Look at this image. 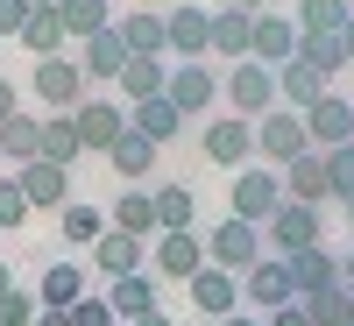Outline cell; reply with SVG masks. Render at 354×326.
I'll return each mask as SVG.
<instances>
[{"label": "cell", "mask_w": 354, "mask_h": 326, "mask_svg": "<svg viewBox=\"0 0 354 326\" xmlns=\"http://www.w3.org/2000/svg\"><path fill=\"white\" fill-rule=\"evenodd\" d=\"M156 156H163V150H156V142H149V135H135V128H128V135H121V142H113V150H106V163H113V170H121V177H128V185H142V177H149V170H156Z\"/></svg>", "instance_id": "f546056e"}, {"label": "cell", "mask_w": 354, "mask_h": 326, "mask_svg": "<svg viewBox=\"0 0 354 326\" xmlns=\"http://www.w3.org/2000/svg\"><path fill=\"white\" fill-rule=\"evenodd\" d=\"M113 28H121L128 57H170V50H163V15H156V8H135V15H121Z\"/></svg>", "instance_id": "83f0119b"}, {"label": "cell", "mask_w": 354, "mask_h": 326, "mask_svg": "<svg viewBox=\"0 0 354 326\" xmlns=\"http://www.w3.org/2000/svg\"><path fill=\"white\" fill-rule=\"evenodd\" d=\"M248 57H255V64H270V71H283L290 64V57H298V21H290V15H255V36H248Z\"/></svg>", "instance_id": "2e32d148"}, {"label": "cell", "mask_w": 354, "mask_h": 326, "mask_svg": "<svg viewBox=\"0 0 354 326\" xmlns=\"http://www.w3.org/2000/svg\"><path fill=\"white\" fill-rule=\"evenodd\" d=\"M128 128H135V135H149L156 150H170V135L185 128V114H177V107L156 93V100H135V107H128Z\"/></svg>", "instance_id": "4316f807"}, {"label": "cell", "mask_w": 354, "mask_h": 326, "mask_svg": "<svg viewBox=\"0 0 354 326\" xmlns=\"http://www.w3.org/2000/svg\"><path fill=\"white\" fill-rule=\"evenodd\" d=\"M163 78H170V57H128V71L113 78V100H156L163 93Z\"/></svg>", "instance_id": "484cf974"}, {"label": "cell", "mask_w": 354, "mask_h": 326, "mask_svg": "<svg viewBox=\"0 0 354 326\" xmlns=\"http://www.w3.org/2000/svg\"><path fill=\"white\" fill-rule=\"evenodd\" d=\"M78 71H85V85H113V78H121L128 71V43H121V28H100V36H85L78 43Z\"/></svg>", "instance_id": "5bb4252c"}, {"label": "cell", "mask_w": 354, "mask_h": 326, "mask_svg": "<svg viewBox=\"0 0 354 326\" xmlns=\"http://www.w3.org/2000/svg\"><path fill=\"white\" fill-rule=\"evenodd\" d=\"M28 93H36L50 114H71L85 100V71H78V57H36V78H28Z\"/></svg>", "instance_id": "9c48e42d"}, {"label": "cell", "mask_w": 354, "mask_h": 326, "mask_svg": "<svg viewBox=\"0 0 354 326\" xmlns=\"http://www.w3.org/2000/svg\"><path fill=\"white\" fill-rule=\"evenodd\" d=\"M326 93H333V78H319V71L305 64V57H290V64L277 71V100H283L290 114H305L312 100H326Z\"/></svg>", "instance_id": "603a6c76"}, {"label": "cell", "mask_w": 354, "mask_h": 326, "mask_svg": "<svg viewBox=\"0 0 354 326\" xmlns=\"http://www.w3.org/2000/svg\"><path fill=\"white\" fill-rule=\"evenodd\" d=\"M347 15H354V0H298V15H290V21H298L305 36H340Z\"/></svg>", "instance_id": "d6a6232c"}, {"label": "cell", "mask_w": 354, "mask_h": 326, "mask_svg": "<svg viewBox=\"0 0 354 326\" xmlns=\"http://www.w3.org/2000/svg\"><path fill=\"white\" fill-rule=\"evenodd\" d=\"M149 270H156L163 284H192V277L205 270V242H198V234H156Z\"/></svg>", "instance_id": "4fadbf2b"}, {"label": "cell", "mask_w": 354, "mask_h": 326, "mask_svg": "<svg viewBox=\"0 0 354 326\" xmlns=\"http://www.w3.org/2000/svg\"><path fill=\"white\" fill-rule=\"evenodd\" d=\"M28 213H36V206L21 199V185H15V177H0V234H8V227H21Z\"/></svg>", "instance_id": "b9f144b4"}, {"label": "cell", "mask_w": 354, "mask_h": 326, "mask_svg": "<svg viewBox=\"0 0 354 326\" xmlns=\"http://www.w3.org/2000/svg\"><path fill=\"white\" fill-rule=\"evenodd\" d=\"M262 326H312L305 305H283V312H262Z\"/></svg>", "instance_id": "ee69618b"}, {"label": "cell", "mask_w": 354, "mask_h": 326, "mask_svg": "<svg viewBox=\"0 0 354 326\" xmlns=\"http://www.w3.org/2000/svg\"><path fill=\"white\" fill-rule=\"evenodd\" d=\"M71 326H121V319H113V305H106V291H85V298L71 305Z\"/></svg>", "instance_id": "60d3db41"}, {"label": "cell", "mask_w": 354, "mask_h": 326, "mask_svg": "<svg viewBox=\"0 0 354 326\" xmlns=\"http://www.w3.org/2000/svg\"><path fill=\"white\" fill-rule=\"evenodd\" d=\"M36 312H43V298H36V291H8V298H0V326H36Z\"/></svg>", "instance_id": "f35d334b"}, {"label": "cell", "mask_w": 354, "mask_h": 326, "mask_svg": "<svg viewBox=\"0 0 354 326\" xmlns=\"http://www.w3.org/2000/svg\"><path fill=\"white\" fill-rule=\"evenodd\" d=\"M28 8H57V0H28Z\"/></svg>", "instance_id": "6f0895ef"}, {"label": "cell", "mask_w": 354, "mask_h": 326, "mask_svg": "<svg viewBox=\"0 0 354 326\" xmlns=\"http://www.w3.org/2000/svg\"><path fill=\"white\" fill-rule=\"evenodd\" d=\"M198 156L213 170H248L255 163V121H241V114H213L198 135Z\"/></svg>", "instance_id": "8992f818"}, {"label": "cell", "mask_w": 354, "mask_h": 326, "mask_svg": "<svg viewBox=\"0 0 354 326\" xmlns=\"http://www.w3.org/2000/svg\"><path fill=\"white\" fill-rule=\"evenodd\" d=\"M85 156V142H78V121H71V114H43V163H78Z\"/></svg>", "instance_id": "1f68e13d"}, {"label": "cell", "mask_w": 354, "mask_h": 326, "mask_svg": "<svg viewBox=\"0 0 354 326\" xmlns=\"http://www.w3.org/2000/svg\"><path fill=\"white\" fill-rule=\"evenodd\" d=\"M15 43H21V50H36V57H64V43H71V36H64V21H57V8H36Z\"/></svg>", "instance_id": "836d02e7"}, {"label": "cell", "mask_w": 354, "mask_h": 326, "mask_svg": "<svg viewBox=\"0 0 354 326\" xmlns=\"http://www.w3.org/2000/svg\"><path fill=\"white\" fill-rule=\"evenodd\" d=\"M298 305H305V319H312V326H340V312H347V291L333 284V291H312V298H298Z\"/></svg>", "instance_id": "74e56055"}, {"label": "cell", "mask_w": 354, "mask_h": 326, "mask_svg": "<svg viewBox=\"0 0 354 326\" xmlns=\"http://www.w3.org/2000/svg\"><path fill=\"white\" fill-rule=\"evenodd\" d=\"M128 326H177V319H170V312L156 305V312H142V319H128Z\"/></svg>", "instance_id": "bcb514c9"}, {"label": "cell", "mask_w": 354, "mask_h": 326, "mask_svg": "<svg viewBox=\"0 0 354 326\" xmlns=\"http://www.w3.org/2000/svg\"><path fill=\"white\" fill-rule=\"evenodd\" d=\"M213 326H262V319H241V312H227V319H213Z\"/></svg>", "instance_id": "f5cc1de1"}, {"label": "cell", "mask_w": 354, "mask_h": 326, "mask_svg": "<svg viewBox=\"0 0 354 326\" xmlns=\"http://www.w3.org/2000/svg\"><path fill=\"white\" fill-rule=\"evenodd\" d=\"M298 57H305L319 78H340L347 71V43L340 36H305V28H298Z\"/></svg>", "instance_id": "d590c367"}, {"label": "cell", "mask_w": 354, "mask_h": 326, "mask_svg": "<svg viewBox=\"0 0 354 326\" xmlns=\"http://www.w3.org/2000/svg\"><path fill=\"white\" fill-rule=\"evenodd\" d=\"M277 177H283V199H298V206H326V199H333V185H326V150L290 156Z\"/></svg>", "instance_id": "d6986e66"}, {"label": "cell", "mask_w": 354, "mask_h": 326, "mask_svg": "<svg viewBox=\"0 0 354 326\" xmlns=\"http://www.w3.org/2000/svg\"><path fill=\"white\" fill-rule=\"evenodd\" d=\"M340 43H347V64H354V15H347V28H340Z\"/></svg>", "instance_id": "816d5d0a"}, {"label": "cell", "mask_w": 354, "mask_h": 326, "mask_svg": "<svg viewBox=\"0 0 354 326\" xmlns=\"http://www.w3.org/2000/svg\"><path fill=\"white\" fill-rule=\"evenodd\" d=\"M227 8H248V15H270L277 0H227Z\"/></svg>", "instance_id": "681fc988"}, {"label": "cell", "mask_w": 354, "mask_h": 326, "mask_svg": "<svg viewBox=\"0 0 354 326\" xmlns=\"http://www.w3.org/2000/svg\"><path fill=\"white\" fill-rule=\"evenodd\" d=\"M15 185H21V199L36 206V213H50V206L64 213V206H71V170H64V163H43V156H36V163L15 170Z\"/></svg>", "instance_id": "9a60e30c"}, {"label": "cell", "mask_w": 354, "mask_h": 326, "mask_svg": "<svg viewBox=\"0 0 354 326\" xmlns=\"http://www.w3.org/2000/svg\"><path fill=\"white\" fill-rule=\"evenodd\" d=\"M248 36H255V15L220 0V8H213V57H220V64H241V57H248Z\"/></svg>", "instance_id": "7402d4cb"}, {"label": "cell", "mask_w": 354, "mask_h": 326, "mask_svg": "<svg viewBox=\"0 0 354 326\" xmlns=\"http://www.w3.org/2000/svg\"><path fill=\"white\" fill-rule=\"evenodd\" d=\"M71 121H78V142L85 150H113V142L128 135V100H113V93H85L78 107H71Z\"/></svg>", "instance_id": "52a82bcc"}, {"label": "cell", "mask_w": 354, "mask_h": 326, "mask_svg": "<svg viewBox=\"0 0 354 326\" xmlns=\"http://www.w3.org/2000/svg\"><path fill=\"white\" fill-rule=\"evenodd\" d=\"M135 8H156V15H163V8H177V0H135Z\"/></svg>", "instance_id": "db71d44e"}, {"label": "cell", "mask_w": 354, "mask_h": 326, "mask_svg": "<svg viewBox=\"0 0 354 326\" xmlns=\"http://www.w3.org/2000/svg\"><path fill=\"white\" fill-rule=\"evenodd\" d=\"M28 15H36V8H28V0H0V36H21V28H28Z\"/></svg>", "instance_id": "7bdbcfd3"}, {"label": "cell", "mask_w": 354, "mask_h": 326, "mask_svg": "<svg viewBox=\"0 0 354 326\" xmlns=\"http://www.w3.org/2000/svg\"><path fill=\"white\" fill-rule=\"evenodd\" d=\"M106 305H113V319L128 326V319H142V312H156V305H163V291H156L149 270H135V277H113V284H106Z\"/></svg>", "instance_id": "44dd1931"}, {"label": "cell", "mask_w": 354, "mask_h": 326, "mask_svg": "<svg viewBox=\"0 0 354 326\" xmlns=\"http://www.w3.org/2000/svg\"><path fill=\"white\" fill-rule=\"evenodd\" d=\"M340 326H354V291H347V312H340Z\"/></svg>", "instance_id": "11a10c76"}, {"label": "cell", "mask_w": 354, "mask_h": 326, "mask_svg": "<svg viewBox=\"0 0 354 326\" xmlns=\"http://www.w3.org/2000/svg\"><path fill=\"white\" fill-rule=\"evenodd\" d=\"M57 227H64L71 248H93L100 234H106V213H100V206H64V213H57Z\"/></svg>", "instance_id": "8d00e7d4"}, {"label": "cell", "mask_w": 354, "mask_h": 326, "mask_svg": "<svg viewBox=\"0 0 354 326\" xmlns=\"http://www.w3.org/2000/svg\"><path fill=\"white\" fill-rule=\"evenodd\" d=\"M8 291H15V262L0 255V298H8Z\"/></svg>", "instance_id": "f907efd6"}, {"label": "cell", "mask_w": 354, "mask_h": 326, "mask_svg": "<svg viewBox=\"0 0 354 326\" xmlns=\"http://www.w3.org/2000/svg\"><path fill=\"white\" fill-rule=\"evenodd\" d=\"M36 298L50 312H71L85 298V262H43V277H36Z\"/></svg>", "instance_id": "d4e9b609"}, {"label": "cell", "mask_w": 354, "mask_h": 326, "mask_svg": "<svg viewBox=\"0 0 354 326\" xmlns=\"http://www.w3.org/2000/svg\"><path fill=\"white\" fill-rule=\"evenodd\" d=\"M326 185H333V199H354V142L326 150Z\"/></svg>", "instance_id": "ab89813d"}, {"label": "cell", "mask_w": 354, "mask_h": 326, "mask_svg": "<svg viewBox=\"0 0 354 326\" xmlns=\"http://www.w3.org/2000/svg\"><path fill=\"white\" fill-rule=\"evenodd\" d=\"M340 291H354V248L340 255Z\"/></svg>", "instance_id": "c3c4849f"}, {"label": "cell", "mask_w": 354, "mask_h": 326, "mask_svg": "<svg viewBox=\"0 0 354 326\" xmlns=\"http://www.w3.org/2000/svg\"><path fill=\"white\" fill-rule=\"evenodd\" d=\"M305 150H312V135H305V114L277 107V114H262V121H255V156L270 163V170H283L290 156H305Z\"/></svg>", "instance_id": "ba28073f"}, {"label": "cell", "mask_w": 354, "mask_h": 326, "mask_svg": "<svg viewBox=\"0 0 354 326\" xmlns=\"http://www.w3.org/2000/svg\"><path fill=\"white\" fill-rule=\"evenodd\" d=\"M305 135H312V150H347V142H354V100L347 93L312 100L305 107Z\"/></svg>", "instance_id": "7c38bea8"}, {"label": "cell", "mask_w": 354, "mask_h": 326, "mask_svg": "<svg viewBox=\"0 0 354 326\" xmlns=\"http://www.w3.org/2000/svg\"><path fill=\"white\" fill-rule=\"evenodd\" d=\"M220 93H227V114H241V121H262V114H277V71L255 64V57H241V64L220 71Z\"/></svg>", "instance_id": "7a4b0ae2"}, {"label": "cell", "mask_w": 354, "mask_h": 326, "mask_svg": "<svg viewBox=\"0 0 354 326\" xmlns=\"http://www.w3.org/2000/svg\"><path fill=\"white\" fill-rule=\"evenodd\" d=\"M241 298L255 312H283V305H298V284H290V262L283 255H262L255 270H241Z\"/></svg>", "instance_id": "8fae6325"}, {"label": "cell", "mask_w": 354, "mask_h": 326, "mask_svg": "<svg viewBox=\"0 0 354 326\" xmlns=\"http://www.w3.org/2000/svg\"><path fill=\"white\" fill-rule=\"evenodd\" d=\"M106 227L135 234V242H156V234H163V220H156V192H149V185H128L121 199L106 206Z\"/></svg>", "instance_id": "ac0fdd59"}, {"label": "cell", "mask_w": 354, "mask_h": 326, "mask_svg": "<svg viewBox=\"0 0 354 326\" xmlns=\"http://www.w3.org/2000/svg\"><path fill=\"white\" fill-rule=\"evenodd\" d=\"M340 206H347V227H354V199H340Z\"/></svg>", "instance_id": "9f6ffc18"}, {"label": "cell", "mask_w": 354, "mask_h": 326, "mask_svg": "<svg viewBox=\"0 0 354 326\" xmlns=\"http://www.w3.org/2000/svg\"><path fill=\"white\" fill-rule=\"evenodd\" d=\"M198 242H205V262H213V270H234V277H241V270H255V262L270 255V242H262V227L234 220V213H220L213 227L198 234Z\"/></svg>", "instance_id": "6da1fadb"}, {"label": "cell", "mask_w": 354, "mask_h": 326, "mask_svg": "<svg viewBox=\"0 0 354 326\" xmlns=\"http://www.w3.org/2000/svg\"><path fill=\"white\" fill-rule=\"evenodd\" d=\"M15 114H21V100H15V85H8V78H0V128H8V121H15Z\"/></svg>", "instance_id": "f6af8a7d"}, {"label": "cell", "mask_w": 354, "mask_h": 326, "mask_svg": "<svg viewBox=\"0 0 354 326\" xmlns=\"http://www.w3.org/2000/svg\"><path fill=\"white\" fill-rule=\"evenodd\" d=\"M163 100L185 114V121H192V114H213V107H220V71H213V64H170Z\"/></svg>", "instance_id": "30bf717a"}, {"label": "cell", "mask_w": 354, "mask_h": 326, "mask_svg": "<svg viewBox=\"0 0 354 326\" xmlns=\"http://www.w3.org/2000/svg\"><path fill=\"white\" fill-rule=\"evenodd\" d=\"M57 21H64L71 43H85V36H100L113 15H106V0H57Z\"/></svg>", "instance_id": "e575fe53"}, {"label": "cell", "mask_w": 354, "mask_h": 326, "mask_svg": "<svg viewBox=\"0 0 354 326\" xmlns=\"http://www.w3.org/2000/svg\"><path fill=\"white\" fill-rule=\"evenodd\" d=\"M156 220H163V234H198V199H192V185H156Z\"/></svg>", "instance_id": "f1b7e54d"}, {"label": "cell", "mask_w": 354, "mask_h": 326, "mask_svg": "<svg viewBox=\"0 0 354 326\" xmlns=\"http://www.w3.org/2000/svg\"><path fill=\"white\" fill-rule=\"evenodd\" d=\"M163 50L177 64H213V8H192V0L163 8Z\"/></svg>", "instance_id": "3957f363"}, {"label": "cell", "mask_w": 354, "mask_h": 326, "mask_svg": "<svg viewBox=\"0 0 354 326\" xmlns=\"http://www.w3.org/2000/svg\"><path fill=\"white\" fill-rule=\"evenodd\" d=\"M36 326H71V312H50V305H43V312H36Z\"/></svg>", "instance_id": "7dc6e473"}, {"label": "cell", "mask_w": 354, "mask_h": 326, "mask_svg": "<svg viewBox=\"0 0 354 326\" xmlns=\"http://www.w3.org/2000/svg\"><path fill=\"white\" fill-rule=\"evenodd\" d=\"M185 291H192V305H198L205 319H227V312H241V277H234V270H213V262H205V270H198Z\"/></svg>", "instance_id": "ffe728a7"}, {"label": "cell", "mask_w": 354, "mask_h": 326, "mask_svg": "<svg viewBox=\"0 0 354 326\" xmlns=\"http://www.w3.org/2000/svg\"><path fill=\"white\" fill-rule=\"evenodd\" d=\"M0 156H8L15 170L43 156V121H36V114H15V121H8V128H0Z\"/></svg>", "instance_id": "4dcf8cb0"}, {"label": "cell", "mask_w": 354, "mask_h": 326, "mask_svg": "<svg viewBox=\"0 0 354 326\" xmlns=\"http://www.w3.org/2000/svg\"><path fill=\"white\" fill-rule=\"evenodd\" d=\"M93 270L113 284V277H135V270H149V242H135V234L121 227H106L100 242H93Z\"/></svg>", "instance_id": "e0dca14e"}, {"label": "cell", "mask_w": 354, "mask_h": 326, "mask_svg": "<svg viewBox=\"0 0 354 326\" xmlns=\"http://www.w3.org/2000/svg\"><path fill=\"white\" fill-rule=\"evenodd\" d=\"M262 242H270V255H305L326 242V206H298V199H283L277 206V220L262 227Z\"/></svg>", "instance_id": "5b68a950"}, {"label": "cell", "mask_w": 354, "mask_h": 326, "mask_svg": "<svg viewBox=\"0 0 354 326\" xmlns=\"http://www.w3.org/2000/svg\"><path fill=\"white\" fill-rule=\"evenodd\" d=\"M277 206H283V177L270 163H248V170H234V192H227V213L234 220H248V227H270L277 220Z\"/></svg>", "instance_id": "277c9868"}, {"label": "cell", "mask_w": 354, "mask_h": 326, "mask_svg": "<svg viewBox=\"0 0 354 326\" xmlns=\"http://www.w3.org/2000/svg\"><path fill=\"white\" fill-rule=\"evenodd\" d=\"M290 262V284H298V298H312V291H333L340 284V255L319 242V248H305V255H283Z\"/></svg>", "instance_id": "cb8c5ba5"}]
</instances>
